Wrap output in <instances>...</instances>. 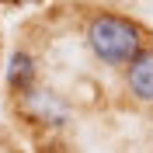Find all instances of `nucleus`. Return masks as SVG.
<instances>
[{
  "mask_svg": "<svg viewBox=\"0 0 153 153\" xmlns=\"http://www.w3.org/2000/svg\"><path fill=\"white\" fill-rule=\"evenodd\" d=\"M4 4H14V7H18V4H31V0H4Z\"/></svg>",
  "mask_w": 153,
  "mask_h": 153,
  "instance_id": "obj_5",
  "label": "nucleus"
},
{
  "mask_svg": "<svg viewBox=\"0 0 153 153\" xmlns=\"http://www.w3.org/2000/svg\"><path fill=\"white\" fill-rule=\"evenodd\" d=\"M125 87L136 101L153 105V49H143L139 56L125 66Z\"/></svg>",
  "mask_w": 153,
  "mask_h": 153,
  "instance_id": "obj_2",
  "label": "nucleus"
},
{
  "mask_svg": "<svg viewBox=\"0 0 153 153\" xmlns=\"http://www.w3.org/2000/svg\"><path fill=\"white\" fill-rule=\"evenodd\" d=\"M25 97H28L31 115H38L42 122H52V125H59V122H63V105H59V101L49 94V91H35V87H31Z\"/></svg>",
  "mask_w": 153,
  "mask_h": 153,
  "instance_id": "obj_4",
  "label": "nucleus"
},
{
  "mask_svg": "<svg viewBox=\"0 0 153 153\" xmlns=\"http://www.w3.org/2000/svg\"><path fill=\"white\" fill-rule=\"evenodd\" d=\"M7 84L10 91H18V94H28L31 87H35V59L28 52H14L7 63Z\"/></svg>",
  "mask_w": 153,
  "mask_h": 153,
  "instance_id": "obj_3",
  "label": "nucleus"
},
{
  "mask_svg": "<svg viewBox=\"0 0 153 153\" xmlns=\"http://www.w3.org/2000/svg\"><path fill=\"white\" fill-rule=\"evenodd\" d=\"M143 28L125 14H94L87 21V45L108 66H129L143 52Z\"/></svg>",
  "mask_w": 153,
  "mask_h": 153,
  "instance_id": "obj_1",
  "label": "nucleus"
}]
</instances>
